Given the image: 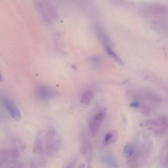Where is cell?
<instances>
[{
	"label": "cell",
	"instance_id": "6da1fadb",
	"mask_svg": "<svg viewBox=\"0 0 168 168\" xmlns=\"http://www.w3.org/2000/svg\"><path fill=\"white\" fill-rule=\"evenodd\" d=\"M36 7L44 20L48 22H52L58 18V12L56 7L48 1H38Z\"/></svg>",
	"mask_w": 168,
	"mask_h": 168
},
{
	"label": "cell",
	"instance_id": "7a4b0ae2",
	"mask_svg": "<svg viewBox=\"0 0 168 168\" xmlns=\"http://www.w3.org/2000/svg\"><path fill=\"white\" fill-rule=\"evenodd\" d=\"M61 139L55 130L51 129L46 135L45 152L49 156L56 155L61 148Z\"/></svg>",
	"mask_w": 168,
	"mask_h": 168
},
{
	"label": "cell",
	"instance_id": "3957f363",
	"mask_svg": "<svg viewBox=\"0 0 168 168\" xmlns=\"http://www.w3.org/2000/svg\"><path fill=\"white\" fill-rule=\"evenodd\" d=\"M106 116V110H100L93 116L89 122V131L93 137H95L100 130L101 125Z\"/></svg>",
	"mask_w": 168,
	"mask_h": 168
},
{
	"label": "cell",
	"instance_id": "277c9868",
	"mask_svg": "<svg viewBox=\"0 0 168 168\" xmlns=\"http://www.w3.org/2000/svg\"><path fill=\"white\" fill-rule=\"evenodd\" d=\"M2 103L6 110L9 113L11 118L16 121H19L21 120V113L16 104L9 99H3Z\"/></svg>",
	"mask_w": 168,
	"mask_h": 168
},
{
	"label": "cell",
	"instance_id": "5b68a950",
	"mask_svg": "<svg viewBox=\"0 0 168 168\" xmlns=\"http://www.w3.org/2000/svg\"><path fill=\"white\" fill-rule=\"evenodd\" d=\"M142 13L146 16H158L166 14L168 12V8L166 6H163L162 5H152L150 6H147L144 9H143Z\"/></svg>",
	"mask_w": 168,
	"mask_h": 168
},
{
	"label": "cell",
	"instance_id": "8992f818",
	"mask_svg": "<svg viewBox=\"0 0 168 168\" xmlns=\"http://www.w3.org/2000/svg\"><path fill=\"white\" fill-rule=\"evenodd\" d=\"M36 96L43 100H50L55 96V91L46 85H40L36 89Z\"/></svg>",
	"mask_w": 168,
	"mask_h": 168
},
{
	"label": "cell",
	"instance_id": "52a82bcc",
	"mask_svg": "<svg viewBox=\"0 0 168 168\" xmlns=\"http://www.w3.org/2000/svg\"><path fill=\"white\" fill-rule=\"evenodd\" d=\"M19 151L13 148H2L0 149V159L6 162H15L19 157Z\"/></svg>",
	"mask_w": 168,
	"mask_h": 168
},
{
	"label": "cell",
	"instance_id": "ba28073f",
	"mask_svg": "<svg viewBox=\"0 0 168 168\" xmlns=\"http://www.w3.org/2000/svg\"><path fill=\"white\" fill-rule=\"evenodd\" d=\"M101 161L106 168L118 167V164L115 156L110 152H104L101 156Z\"/></svg>",
	"mask_w": 168,
	"mask_h": 168
},
{
	"label": "cell",
	"instance_id": "9c48e42d",
	"mask_svg": "<svg viewBox=\"0 0 168 168\" xmlns=\"http://www.w3.org/2000/svg\"><path fill=\"white\" fill-rule=\"evenodd\" d=\"M101 36H102V38L103 39L104 49H105V51H106V52L107 53V54L109 56H110L112 58H114V59L117 62H118V63H119L120 64H123L124 62L122 61V58L119 57V55L116 53L115 51L112 48V47L110 45V44H109V43L108 42V41L107 40L106 36H105L103 34H101Z\"/></svg>",
	"mask_w": 168,
	"mask_h": 168
},
{
	"label": "cell",
	"instance_id": "30bf717a",
	"mask_svg": "<svg viewBox=\"0 0 168 168\" xmlns=\"http://www.w3.org/2000/svg\"><path fill=\"white\" fill-rule=\"evenodd\" d=\"M139 97L148 102L154 104H159L162 101L161 98L156 93L148 90L142 92L139 95Z\"/></svg>",
	"mask_w": 168,
	"mask_h": 168
},
{
	"label": "cell",
	"instance_id": "8fae6325",
	"mask_svg": "<svg viewBox=\"0 0 168 168\" xmlns=\"http://www.w3.org/2000/svg\"><path fill=\"white\" fill-rule=\"evenodd\" d=\"M93 151V146L89 139L84 137L81 139V143L80 145V152L83 155H87L91 153Z\"/></svg>",
	"mask_w": 168,
	"mask_h": 168
},
{
	"label": "cell",
	"instance_id": "7c38bea8",
	"mask_svg": "<svg viewBox=\"0 0 168 168\" xmlns=\"http://www.w3.org/2000/svg\"><path fill=\"white\" fill-rule=\"evenodd\" d=\"M136 153V148L131 144H127L124 147L122 154L125 158L131 159Z\"/></svg>",
	"mask_w": 168,
	"mask_h": 168
},
{
	"label": "cell",
	"instance_id": "4fadbf2b",
	"mask_svg": "<svg viewBox=\"0 0 168 168\" xmlns=\"http://www.w3.org/2000/svg\"><path fill=\"white\" fill-rule=\"evenodd\" d=\"M117 138H118V135L116 131H108L104 136L103 141L104 144V145H110V144H114L116 141Z\"/></svg>",
	"mask_w": 168,
	"mask_h": 168
},
{
	"label": "cell",
	"instance_id": "5bb4252c",
	"mask_svg": "<svg viewBox=\"0 0 168 168\" xmlns=\"http://www.w3.org/2000/svg\"><path fill=\"white\" fill-rule=\"evenodd\" d=\"M93 99V93L91 90H86L80 97V102L81 104L89 105L90 104Z\"/></svg>",
	"mask_w": 168,
	"mask_h": 168
},
{
	"label": "cell",
	"instance_id": "9a60e30c",
	"mask_svg": "<svg viewBox=\"0 0 168 168\" xmlns=\"http://www.w3.org/2000/svg\"><path fill=\"white\" fill-rule=\"evenodd\" d=\"M33 152L36 155H42L44 153V146L40 139H37L35 140L33 145Z\"/></svg>",
	"mask_w": 168,
	"mask_h": 168
},
{
	"label": "cell",
	"instance_id": "2e32d148",
	"mask_svg": "<svg viewBox=\"0 0 168 168\" xmlns=\"http://www.w3.org/2000/svg\"><path fill=\"white\" fill-rule=\"evenodd\" d=\"M160 124L161 125L162 127L166 133H168V116H162L157 118Z\"/></svg>",
	"mask_w": 168,
	"mask_h": 168
},
{
	"label": "cell",
	"instance_id": "e0dca14e",
	"mask_svg": "<svg viewBox=\"0 0 168 168\" xmlns=\"http://www.w3.org/2000/svg\"><path fill=\"white\" fill-rule=\"evenodd\" d=\"M77 163V159H74L72 161L70 162L65 168H74L76 166V164Z\"/></svg>",
	"mask_w": 168,
	"mask_h": 168
},
{
	"label": "cell",
	"instance_id": "ac0fdd59",
	"mask_svg": "<svg viewBox=\"0 0 168 168\" xmlns=\"http://www.w3.org/2000/svg\"><path fill=\"white\" fill-rule=\"evenodd\" d=\"M163 166L164 168H168V152L163 159Z\"/></svg>",
	"mask_w": 168,
	"mask_h": 168
},
{
	"label": "cell",
	"instance_id": "d6986e66",
	"mask_svg": "<svg viewBox=\"0 0 168 168\" xmlns=\"http://www.w3.org/2000/svg\"><path fill=\"white\" fill-rule=\"evenodd\" d=\"M2 80H3V77H2V75L1 72H0V81H2Z\"/></svg>",
	"mask_w": 168,
	"mask_h": 168
}]
</instances>
